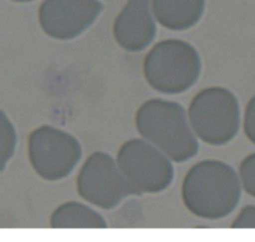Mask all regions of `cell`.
Segmentation results:
<instances>
[{
  "label": "cell",
  "mask_w": 255,
  "mask_h": 242,
  "mask_svg": "<svg viewBox=\"0 0 255 242\" xmlns=\"http://www.w3.org/2000/svg\"><path fill=\"white\" fill-rule=\"evenodd\" d=\"M136 128L142 138L176 163L189 161L199 151L187 111L177 102L152 98L142 103L136 113Z\"/></svg>",
  "instance_id": "7a4b0ae2"
},
{
  "label": "cell",
  "mask_w": 255,
  "mask_h": 242,
  "mask_svg": "<svg viewBox=\"0 0 255 242\" xmlns=\"http://www.w3.org/2000/svg\"><path fill=\"white\" fill-rule=\"evenodd\" d=\"M238 175L242 189L255 198V153L249 154L242 161Z\"/></svg>",
  "instance_id": "4fadbf2b"
},
{
  "label": "cell",
  "mask_w": 255,
  "mask_h": 242,
  "mask_svg": "<svg viewBox=\"0 0 255 242\" xmlns=\"http://www.w3.org/2000/svg\"><path fill=\"white\" fill-rule=\"evenodd\" d=\"M187 114L197 138L209 146H226L241 128V104L227 87L211 86L199 91Z\"/></svg>",
  "instance_id": "277c9868"
},
{
  "label": "cell",
  "mask_w": 255,
  "mask_h": 242,
  "mask_svg": "<svg viewBox=\"0 0 255 242\" xmlns=\"http://www.w3.org/2000/svg\"><path fill=\"white\" fill-rule=\"evenodd\" d=\"M154 19L163 27L183 31L196 26L206 9V0H151Z\"/></svg>",
  "instance_id": "30bf717a"
},
{
  "label": "cell",
  "mask_w": 255,
  "mask_h": 242,
  "mask_svg": "<svg viewBox=\"0 0 255 242\" xmlns=\"http://www.w3.org/2000/svg\"><path fill=\"white\" fill-rule=\"evenodd\" d=\"M27 156L40 178L57 181L74 171L82 157V147L69 132L52 126H41L30 133Z\"/></svg>",
  "instance_id": "8992f818"
},
{
  "label": "cell",
  "mask_w": 255,
  "mask_h": 242,
  "mask_svg": "<svg viewBox=\"0 0 255 242\" xmlns=\"http://www.w3.org/2000/svg\"><path fill=\"white\" fill-rule=\"evenodd\" d=\"M117 164L137 195L167 190L174 179L173 161L143 138L125 142L116 158Z\"/></svg>",
  "instance_id": "5b68a950"
},
{
  "label": "cell",
  "mask_w": 255,
  "mask_h": 242,
  "mask_svg": "<svg viewBox=\"0 0 255 242\" xmlns=\"http://www.w3.org/2000/svg\"><path fill=\"white\" fill-rule=\"evenodd\" d=\"M102 10L100 0H44L39 9V24L51 39L67 41L90 29Z\"/></svg>",
  "instance_id": "ba28073f"
},
{
  "label": "cell",
  "mask_w": 255,
  "mask_h": 242,
  "mask_svg": "<svg viewBox=\"0 0 255 242\" xmlns=\"http://www.w3.org/2000/svg\"><path fill=\"white\" fill-rule=\"evenodd\" d=\"M233 229H255V205L244 206L232 224Z\"/></svg>",
  "instance_id": "9a60e30c"
},
{
  "label": "cell",
  "mask_w": 255,
  "mask_h": 242,
  "mask_svg": "<svg viewBox=\"0 0 255 242\" xmlns=\"http://www.w3.org/2000/svg\"><path fill=\"white\" fill-rule=\"evenodd\" d=\"M17 146V133L14 123L4 111H0V171L6 169Z\"/></svg>",
  "instance_id": "7c38bea8"
},
{
  "label": "cell",
  "mask_w": 255,
  "mask_h": 242,
  "mask_svg": "<svg viewBox=\"0 0 255 242\" xmlns=\"http://www.w3.org/2000/svg\"><path fill=\"white\" fill-rule=\"evenodd\" d=\"M243 128L247 138L255 144V96L249 99L246 107L243 119Z\"/></svg>",
  "instance_id": "5bb4252c"
},
{
  "label": "cell",
  "mask_w": 255,
  "mask_h": 242,
  "mask_svg": "<svg viewBox=\"0 0 255 242\" xmlns=\"http://www.w3.org/2000/svg\"><path fill=\"white\" fill-rule=\"evenodd\" d=\"M76 189L85 201L104 210H111L124 199L137 195L116 159L105 152H95L85 161L77 175Z\"/></svg>",
  "instance_id": "52a82bcc"
},
{
  "label": "cell",
  "mask_w": 255,
  "mask_h": 242,
  "mask_svg": "<svg viewBox=\"0 0 255 242\" xmlns=\"http://www.w3.org/2000/svg\"><path fill=\"white\" fill-rule=\"evenodd\" d=\"M11 1H15V2H30V1H34V0H11Z\"/></svg>",
  "instance_id": "2e32d148"
},
{
  "label": "cell",
  "mask_w": 255,
  "mask_h": 242,
  "mask_svg": "<svg viewBox=\"0 0 255 242\" xmlns=\"http://www.w3.org/2000/svg\"><path fill=\"white\" fill-rule=\"evenodd\" d=\"M50 226L52 229H106L107 223L91 206L69 201L55 209Z\"/></svg>",
  "instance_id": "8fae6325"
},
{
  "label": "cell",
  "mask_w": 255,
  "mask_h": 242,
  "mask_svg": "<svg viewBox=\"0 0 255 242\" xmlns=\"http://www.w3.org/2000/svg\"><path fill=\"white\" fill-rule=\"evenodd\" d=\"M201 74V55L184 40H162L144 57V79L159 93H184L198 82Z\"/></svg>",
  "instance_id": "3957f363"
},
{
  "label": "cell",
  "mask_w": 255,
  "mask_h": 242,
  "mask_svg": "<svg viewBox=\"0 0 255 242\" xmlns=\"http://www.w3.org/2000/svg\"><path fill=\"white\" fill-rule=\"evenodd\" d=\"M156 35L151 0H127L114 22V36L120 47L128 52L143 51Z\"/></svg>",
  "instance_id": "9c48e42d"
},
{
  "label": "cell",
  "mask_w": 255,
  "mask_h": 242,
  "mask_svg": "<svg viewBox=\"0 0 255 242\" xmlns=\"http://www.w3.org/2000/svg\"><path fill=\"white\" fill-rule=\"evenodd\" d=\"M242 196L239 175L233 166L216 159L202 161L187 171L182 183L186 208L198 218L221 220L231 215Z\"/></svg>",
  "instance_id": "6da1fadb"
}]
</instances>
